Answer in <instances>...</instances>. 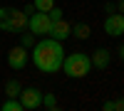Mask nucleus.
<instances>
[{"mask_svg":"<svg viewBox=\"0 0 124 111\" xmlns=\"http://www.w3.org/2000/svg\"><path fill=\"white\" fill-rule=\"evenodd\" d=\"M32 62L42 74H55L62 69V59H65V47L55 37H45L37 45H32Z\"/></svg>","mask_w":124,"mask_h":111,"instance_id":"obj_1","label":"nucleus"},{"mask_svg":"<svg viewBox=\"0 0 124 111\" xmlns=\"http://www.w3.org/2000/svg\"><path fill=\"white\" fill-rule=\"evenodd\" d=\"M62 72H65L70 79H82L92 72V59L87 52H72V54H65L62 59Z\"/></svg>","mask_w":124,"mask_h":111,"instance_id":"obj_2","label":"nucleus"},{"mask_svg":"<svg viewBox=\"0 0 124 111\" xmlns=\"http://www.w3.org/2000/svg\"><path fill=\"white\" fill-rule=\"evenodd\" d=\"M27 27L32 35H50V27H52V20H50L47 13H40V10H35L32 15L27 17Z\"/></svg>","mask_w":124,"mask_h":111,"instance_id":"obj_3","label":"nucleus"},{"mask_svg":"<svg viewBox=\"0 0 124 111\" xmlns=\"http://www.w3.org/2000/svg\"><path fill=\"white\" fill-rule=\"evenodd\" d=\"M17 99H20V104H23L25 111H32V109H40V106H42V91L35 89V86L23 89V91L17 94Z\"/></svg>","mask_w":124,"mask_h":111,"instance_id":"obj_4","label":"nucleus"},{"mask_svg":"<svg viewBox=\"0 0 124 111\" xmlns=\"http://www.w3.org/2000/svg\"><path fill=\"white\" fill-rule=\"evenodd\" d=\"M104 32L109 37H122L124 35V15L122 13H112L104 17Z\"/></svg>","mask_w":124,"mask_h":111,"instance_id":"obj_5","label":"nucleus"},{"mask_svg":"<svg viewBox=\"0 0 124 111\" xmlns=\"http://www.w3.org/2000/svg\"><path fill=\"white\" fill-rule=\"evenodd\" d=\"M27 59H30L27 47L17 45V47H13V49L8 52V67H10V69H23V67L27 64Z\"/></svg>","mask_w":124,"mask_h":111,"instance_id":"obj_6","label":"nucleus"},{"mask_svg":"<svg viewBox=\"0 0 124 111\" xmlns=\"http://www.w3.org/2000/svg\"><path fill=\"white\" fill-rule=\"evenodd\" d=\"M47 37H55V39H60V42H65L67 37H72V25L67 22L65 17H60V20H55V22H52Z\"/></svg>","mask_w":124,"mask_h":111,"instance_id":"obj_7","label":"nucleus"},{"mask_svg":"<svg viewBox=\"0 0 124 111\" xmlns=\"http://www.w3.org/2000/svg\"><path fill=\"white\" fill-rule=\"evenodd\" d=\"M89 59H92V67H94V69H107L109 62H112V52H109L107 47H97Z\"/></svg>","mask_w":124,"mask_h":111,"instance_id":"obj_8","label":"nucleus"},{"mask_svg":"<svg viewBox=\"0 0 124 111\" xmlns=\"http://www.w3.org/2000/svg\"><path fill=\"white\" fill-rule=\"evenodd\" d=\"M25 27H27V15H25V10L10 7V32H23Z\"/></svg>","mask_w":124,"mask_h":111,"instance_id":"obj_9","label":"nucleus"},{"mask_svg":"<svg viewBox=\"0 0 124 111\" xmlns=\"http://www.w3.org/2000/svg\"><path fill=\"white\" fill-rule=\"evenodd\" d=\"M72 35H75L77 39H87L92 35V30H89L87 22H75V25H72Z\"/></svg>","mask_w":124,"mask_h":111,"instance_id":"obj_10","label":"nucleus"},{"mask_svg":"<svg viewBox=\"0 0 124 111\" xmlns=\"http://www.w3.org/2000/svg\"><path fill=\"white\" fill-rule=\"evenodd\" d=\"M20 91H23V86H20L17 79H10V82L5 84V94H8V99H17Z\"/></svg>","mask_w":124,"mask_h":111,"instance_id":"obj_11","label":"nucleus"},{"mask_svg":"<svg viewBox=\"0 0 124 111\" xmlns=\"http://www.w3.org/2000/svg\"><path fill=\"white\" fill-rule=\"evenodd\" d=\"M0 30L10 32V7H0Z\"/></svg>","mask_w":124,"mask_h":111,"instance_id":"obj_12","label":"nucleus"},{"mask_svg":"<svg viewBox=\"0 0 124 111\" xmlns=\"http://www.w3.org/2000/svg\"><path fill=\"white\" fill-rule=\"evenodd\" d=\"M0 109H3V111H25L23 104H20V99H8V101L0 106Z\"/></svg>","mask_w":124,"mask_h":111,"instance_id":"obj_13","label":"nucleus"},{"mask_svg":"<svg viewBox=\"0 0 124 111\" xmlns=\"http://www.w3.org/2000/svg\"><path fill=\"white\" fill-rule=\"evenodd\" d=\"M35 10H40V13H50V10L55 7V0H35Z\"/></svg>","mask_w":124,"mask_h":111,"instance_id":"obj_14","label":"nucleus"},{"mask_svg":"<svg viewBox=\"0 0 124 111\" xmlns=\"http://www.w3.org/2000/svg\"><path fill=\"white\" fill-rule=\"evenodd\" d=\"M42 106L50 109V111L57 109V96H55V94H42Z\"/></svg>","mask_w":124,"mask_h":111,"instance_id":"obj_15","label":"nucleus"},{"mask_svg":"<svg viewBox=\"0 0 124 111\" xmlns=\"http://www.w3.org/2000/svg\"><path fill=\"white\" fill-rule=\"evenodd\" d=\"M20 45H23V47H32V45H35V35H32V32H30V35H23V42H20Z\"/></svg>","mask_w":124,"mask_h":111,"instance_id":"obj_16","label":"nucleus"},{"mask_svg":"<svg viewBox=\"0 0 124 111\" xmlns=\"http://www.w3.org/2000/svg\"><path fill=\"white\" fill-rule=\"evenodd\" d=\"M47 15H50V20H52V22H55V20H60V17H62V7H57V5H55V7L50 10Z\"/></svg>","mask_w":124,"mask_h":111,"instance_id":"obj_17","label":"nucleus"},{"mask_svg":"<svg viewBox=\"0 0 124 111\" xmlns=\"http://www.w3.org/2000/svg\"><path fill=\"white\" fill-rule=\"evenodd\" d=\"M104 10H107V15H112V13H117V5H114V3H107Z\"/></svg>","mask_w":124,"mask_h":111,"instance_id":"obj_18","label":"nucleus"},{"mask_svg":"<svg viewBox=\"0 0 124 111\" xmlns=\"http://www.w3.org/2000/svg\"><path fill=\"white\" fill-rule=\"evenodd\" d=\"M114 111H124V99H117L114 101Z\"/></svg>","mask_w":124,"mask_h":111,"instance_id":"obj_19","label":"nucleus"},{"mask_svg":"<svg viewBox=\"0 0 124 111\" xmlns=\"http://www.w3.org/2000/svg\"><path fill=\"white\" fill-rule=\"evenodd\" d=\"M102 109H104V111H114V101H104Z\"/></svg>","mask_w":124,"mask_h":111,"instance_id":"obj_20","label":"nucleus"},{"mask_svg":"<svg viewBox=\"0 0 124 111\" xmlns=\"http://www.w3.org/2000/svg\"><path fill=\"white\" fill-rule=\"evenodd\" d=\"M23 10H25V15H27V17H30V15H32V13H35V5H25V7H23Z\"/></svg>","mask_w":124,"mask_h":111,"instance_id":"obj_21","label":"nucleus"},{"mask_svg":"<svg viewBox=\"0 0 124 111\" xmlns=\"http://www.w3.org/2000/svg\"><path fill=\"white\" fill-rule=\"evenodd\" d=\"M117 13H122V15H124V0H119V3H117Z\"/></svg>","mask_w":124,"mask_h":111,"instance_id":"obj_22","label":"nucleus"},{"mask_svg":"<svg viewBox=\"0 0 124 111\" xmlns=\"http://www.w3.org/2000/svg\"><path fill=\"white\" fill-rule=\"evenodd\" d=\"M119 57H122V59H124V45H122V47H119Z\"/></svg>","mask_w":124,"mask_h":111,"instance_id":"obj_23","label":"nucleus"}]
</instances>
